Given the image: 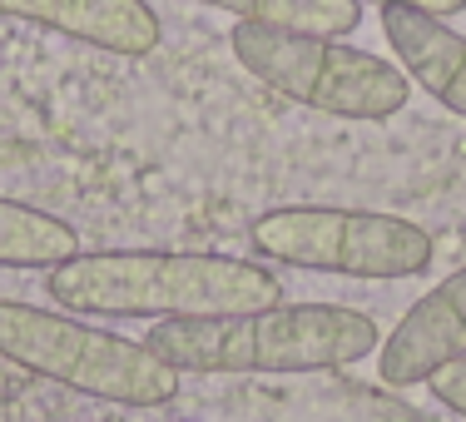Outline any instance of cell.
<instances>
[{
    "label": "cell",
    "mask_w": 466,
    "mask_h": 422,
    "mask_svg": "<svg viewBox=\"0 0 466 422\" xmlns=\"http://www.w3.org/2000/svg\"><path fill=\"white\" fill-rule=\"evenodd\" d=\"M0 358L119 407H164L179 397V373L144 343L15 298H0Z\"/></svg>",
    "instance_id": "3"
},
{
    "label": "cell",
    "mask_w": 466,
    "mask_h": 422,
    "mask_svg": "<svg viewBox=\"0 0 466 422\" xmlns=\"http://www.w3.org/2000/svg\"><path fill=\"white\" fill-rule=\"evenodd\" d=\"M233 60L279 90L293 105L338 119H392L412 99V80L402 65L382 60L372 50H352L332 36H298V30L248 26L238 20L228 36Z\"/></svg>",
    "instance_id": "4"
},
{
    "label": "cell",
    "mask_w": 466,
    "mask_h": 422,
    "mask_svg": "<svg viewBox=\"0 0 466 422\" xmlns=\"http://www.w3.org/2000/svg\"><path fill=\"white\" fill-rule=\"evenodd\" d=\"M169 422H188V417H169Z\"/></svg>",
    "instance_id": "13"
},
{
    "label": "cell",
    "mask_w": 466,
    "mask_h": 422,
    "mask_svg": "<svg viewBox=\"0 0 466 422\" xmlns=\"http://www.w3.org/2000/svg\"><path fill=\"white\" fill-rule=\"evenodd\" d=\"M248 243L273 263L342 279H417L431 269V234L412 219L377 209L283 204L248 224Z\"/></svg>",
    "instance_id": "5"
},
{
    "label": "cell",
    "mask_w": 466,
    "mask_h": 422,
    "mask_svg": "<svg viewBox=\"0 0 466 422\" xmlns=\"http://www.w3.org/2000/svg\"><path fill=\"white\" fill-rule=\"evenodd\" d=\"M0 20L46 26L55 36L125 55V60L154 55L164 40V26L149 10V0H0Z\"/></svg>",
    "instance_id": "7"
},
{
    "label": "cell",
    "mask_w": 466,
    "mask_h": 422,
    "mask_svg": "<svg viewBox=\"0 0 466 422\" xmlns=\"http://www.w3.org/2000/svg\"><path fill=\"white\" fill-rule=\"evenodd\" d=\"M214 5L248 26H273V30H298V36H352L362 26V0H194Z\"/></svg>",
    "instance_id": "10"
},
{
    "label": "cell",
    "mask_w": 466,
    "mask_h": 422,
    "mask_svg": "<svg viewBox=\"0 0 466 422\" xmlns=\"http://www.w3.org/2000/svg\"><path fill=\"white\" fill-rule=\"evenodd\" d=\"M46 288L70 314L99 318H214L273 308L283 283L233 253L105 249L46 269Z\"/></svg>",
    "instance_id": "1"
},
{
    "label": "cell",
    "mask_w": 466,
    "mask_h": 422,
    "mask_svg": "<svg viewBox=\"0 0 466 422\" xmlns=\"http://www.w3.org/2000/svg\"><path fill=\"white\" fill-rule=\"evenodd\" d=\"M457 358H466V269L447 273L407 308L377 353V373L387 387H417Z\"/></svg>",
    "instance_id": "6"
},
{
    "label": "cell",
    "mask_w": 466,
    "mask_h": 422,
    "mask_svg": "<svg viewBox=\"0 0 466 422\" xmlns=\"http://www.w3.org/2000/svg\"><path fill=\"white\" fill-rule=\"evenodd\" d=\"M427 387H431V397H437L441 407H451L457 417H466V358L437 368V373L427 377Z\"/></svg>",
    "instance_id": "11"
},
{
    "label": "cell",
    "mask_w": 466,
    "mask_h": 422,
    "mask_svg": "<svg viewBox=\"0 0 466 422\" xmlns=\"http://www.w3.org/2000/svg\"><path fill=\"white\" fill-rule=\"evenodd\" d=\"M382 5H412V10H427V15H461L466 0H382Z\"/></svg>",
    "instance_id": "12"
},
{
    "label": "cell",
    "mask_w": 466,
    "mask_h": 422,
    "mask_svg": "<svg viewBox=\"0 0 466 422\" xmlns=\"http://www.w3.org/2000/svg\"><path fill=\"white\" fill-rule=\"evenodd\" d=\"M80 253V234L35 204L0 194V269H55Z\"/></svg>",
    "instance_id": "9"
},
{
    "label": "cell",
    "mask_w": 466,
    "mask_h": 422,
    "mask_svg": "<svg viewBox=\"0 0 466 422\" xmlns=\"http://www.w3.org/2000/svg\"><path fill=\"white\" fill-rule=\"evenodd\" d=\"M382 36L407 80H417L437 105L466 119V36L441 15L412 5H382Z\"/></svg>",
    "instance_id": "8"
},
{
    "label": "cell",
    "mask_w": 466,
    "mask_h": 422,
    "mask_svg": "<svg viewBox=\"0 0 466 422\" xmlns=\"http://www.w3.org/2000/svg\"><path fill=\"white\" fill-rule=\"evenodd\" d=\"M144 348L174 373H328L382 348V328L342 304H273L253 314L159 318Z\"/></svg>",
    "instance_id": "2"
}]
</instances>
